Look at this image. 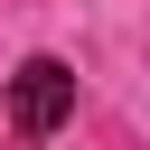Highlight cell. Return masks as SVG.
Wrapping results in <instances>:
<instances>
[{
    "label": "cell",
    "instance_id": "6da1fadb",
    "mask_svg": "<svg viewBox=\"0 0 150 150\" xmlns=\"http://www.w3.org/2000/svg\"><path fill=\"white\" fill-rule=\"evenodd\" d=\"M75 122V66L66 56H28L19 75H9V131L19 141H47V131H66Z\"/></svg>",
    "mask_w": 150,
    "mask_h": 150
}]
</instances>
